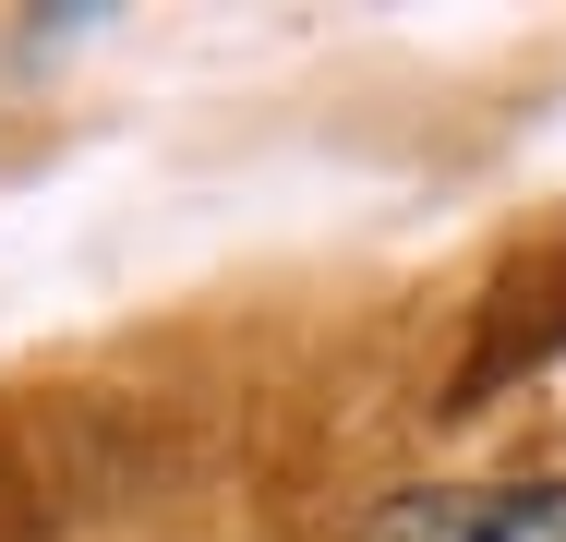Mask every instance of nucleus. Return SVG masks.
Instances as JSON below:
<instances>
[{"label": "nucleus", "mask_w": 566, "mask_h": 542, "mask_svg": "<svg viewBox=\"0 0 566 542\" xmlns=\"http://www.w3.org/2000/svg\"><path fill=\"white\" fill-rule=\"evenodd\" d=\"M361 542H566V482H422Z\"/></svg>", "instance_id": "obj_1"}]
</instances>
